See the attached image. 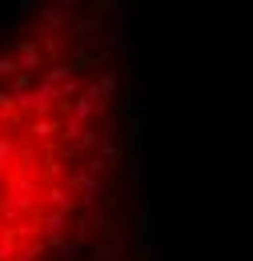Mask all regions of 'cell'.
Segmentation results:
<instances>
[{
	"instance_id": "1",
	"label": "cell",
	"mask_w": 253,
	"mask_h": 261,
	"mask_svg": "<svg viewBox=\"0 0 253 261\" xmlns=\"http://www.w3.org/2000/svg\"><path fill=\"white\" fill-rule=\"evenodd\" d=\"M113 169V72L61 20L0 44V261H85Z\"/></svg>"
}]
</instances>
